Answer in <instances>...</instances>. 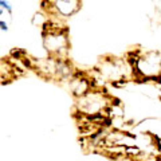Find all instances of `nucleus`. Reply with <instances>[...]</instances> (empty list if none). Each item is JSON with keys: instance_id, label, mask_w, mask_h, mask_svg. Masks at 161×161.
I'll use <instances>...</instances> for the list:
<instances>
[{"instance_id": "1", "label": "nucleus", "mask_w": 161, "mask_h": 161, "mask_svg": "<svg viewBox=\"0 0 161 161\" xmlns=\"http://www.w3.org/2000/svg\"><path fill=\"white\" fill-rule=\"evenodd\" d=\"M110 101L108 95L95 89H90L87 93L78 97L77 106L80 114L87 115V117H93V115L98 114H106V109L109 108Z\"/></svg>"}, {"instance_id": "2", "label": "nucleus", "mask_w": 161, "mask_h": 161, "mask_svg": "<svg viewBox=\"0 0 161 161\" xmlns=\"http://www.w3.org/2000/svg\"><path fill=\"white\" fill-rule=\"evenodd\" d=\"M43 46L54 58H63L69 51V39L64 31L58 26L51 27L50 23H44Z\"/></svg>"}, {"instance_id": "3", "label": "nucleus", "mask_w": 161, "mask_h": 161, "mask_svg": "<svg viewBox=\"0 0 161 161\" xmlns=\"http://www.w3.org/2000/svg\"><path fill=\"white\" fill-rule=\"evenodd\" d=\"M134 71L133 66L129 62L124 59H105L101 63L99 73L101 77H103L105 79L112 80V82H117V80H125L129 74H132Z\"/></svg>"}, {"instance_id": "4", "label": "nucleus", "mask_w": 161, "mask_h": 161, "mask_svg": "<svg viewBox=\"0 0 161 161\" xmlns=\"http://www.w3.org/2000/svg\"><path fill=\"white\" fill-rule=\"evenodd\" d=\"M160 69V54L156 51H148L141 57H137L133 64V70L140 77H142L144 80L148 78H158Z\"/></svg>"}, {"instance_id": "5", "label": "nucleus", "mask_w": 161, "mask_h": 161, "mask_svg": "<svg viewBox=\"0 0 161 161\" xmlns=\"http://www.w3.org/2000/svg\"><path fill=\"white\" fill-rule=\"evenodd\" d=\"M70 89H71V93L78 98L85 93H87L90 89H93V80H90L87 77L77 73L70 78Z\"/></svg>"}, {"instance_id": "6", "label": "nucleus", "mask_w": 161, "mask_h": 161, "mask_svg": "<svg viewBox=\"0 0 161 161\" xmlns=\"http://www.w3.org/2000/svg\"><path fill=\"white\" fill-rule=\"evenodd\" d=\"M39 22V26H44V23L47 22V18H44L42 14H36L34 16V19H32V23L34 24H36Z\"/></svg>"}, {"instance_id": "7", "label": "nucleus", "mask_w": 161, "mask_h": 161, "mask_svg": "<svg viewBox=\"0 0 161 161\" xmlns=\"http://www.w3.org/2000/svg\"><path fill=\"white\" fill-rule=\"evenodd\" d=\"M0 7H2V8H6L9 14H12V6L7 2V0H0Z\"/></svg>"}, {"instance_id": "8", "label": "nucleus", "mask_w": 161, "mask_h": 161, "mask_svg": "<svg viewBox=\"0 0 161 161\" xmlns=\"http://www.w3.org/2000/svg\"><path fill=\"white\" fill-rule=\"evenodd\" d=\"M0 30H2V31H7L8 30V26H7L6 22H2V20H0Z\"/></svg>"}, {"instance_id": "9", "label": "nucleus", "mask_w": 161, "mask_h": 161, "mask_svg": "<svg viewBox=\"0 0 161 161\" xmlns=\"http://www.w3.org/2000/svg\"><path fill=\"white\" fill-rule=\"evenodd\" d=\"M2 14H3V9H2V8H0V16H2Z\"/></svg>"}]
</instances>
